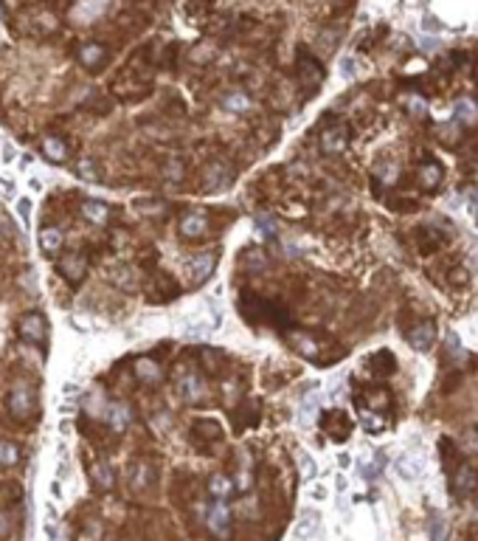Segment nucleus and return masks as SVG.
<instances>
[{"mask_svg": "<svg viewBox=\"0 0 478 541\" xmlns=\"http://www.w3.org/2000/svg\"><path fill=\"white\" fill-rule=\"evenodd\" d=\"M321 429H324L332 440H346V437L352 434V420H349V415L341 412V409H327V412L321 415Z\"/></svg>", "mask_w": 478, "mask_h": 541, "instance_id": "27", "label": "nucleus"}, {"mask_svg": "<svg viewBox=\"0 0 478 541\" xmlns=\"http://www.w3.org/2000/svg\"><path fill=\"white\" fill-rule=\"evenodd\" d=\"M458 448H461V454H478V432L467 429L461 434V440H458Z\"/></svg>", "mask_w": 478, "mask_h": 541, "instance_id": "44", "label": "nucleus"}, {"mask_svg": "<svg viewBox=\"0 0 478 541\" xmlns=\"http://www.w3.org/2000/svg\"><path fill=\"white\" fill-rule=\"evenodd\" d=\"M135 215L144 218V220L161 223V220H166L172 215V206L166 201H161V198H141V201H135Z\"/></svg>", "mask_w": 478, "mask_h": 541, "instance_id": "31", "label": "nucleus"}, {"mask_svg": "<svg viewBox=\"0 0 478 541\" xmlns=\"http://www.w3.org/2000/svg\"><path fill=\"white\" fill-rule=\"evenodd\" d=\"M461 133H464V130H461L458 124H453V121L436 124V127H433V135H436L444 147H458V144H461Z\"/></svg>", "mask_w": 478, "mask_h": 541, "instance_id": "36", "label": "nucleus"}, {"mask_svg": "<svg viewBox=\"0 0 478 541\" xmlns=\"http://www.w3.org/2000/svg\"><path fill=\"white\" fill-rule=\"evenodd\" d=\"M414 180L416 187L425 189V192H436L444 180V166L436 161V158H422L416 166H414Z\"/></svg>", "mask_w": 478, "mask_h": 541, "instance_id": "17", "label": "nucleus"}, {"mask_svg": "<svg viewBox=\"0 0 478 541\" xmlns=\"http://www.w3.org/2000/svg\"><path fill=\"white\" fill-rule=\"evenodd\" d=\"M366 373L371 375V378H377V381H385V378H391L394 373H397V355L391 352V349H377V352H371L369 358H366Z\"/></svg>", "mask_w": 478, "mask_h": 541, "instance_id": "24", "label": "nucleus"}, {"mask_svg": "<svg viewBox=\"0 0 478 541\" xmlns=\"http://www.w3.org/2000/svg\"><path fill=\"white\" fill-rule=\"evenodd\" d=\"M324 82V68L318 62L315 54H310L307 48H301L296 54V85L304 91V96L315 93V88Z\"/></svg>", "mask_w": 478, "mask_h": 541, "instance_id": "10", "label": "nucleus"}, {"mask_svg": "<svg viewBox=\"0 0 478 541\" xmlns=\"http://www.w3.org/2000/svg\"><path fill=\"white\" fill-rule=\"evenodd\" d=\"M405 338H408V344H411L414 349H419V352L430 349L433 341H436V321H433V319H416V321L405 330Z\"/></svg>", "mask_w": 478, "mask_h": 541, "instance_id": "22", "label": "nucleus"}, {"mask_svg": "<svg viewBox=\"0 0 478 541\" xmlns=\"http://www.w3.org/2000/svg\"><path fill=\"white\" fill-rule=\"evenodd\" d=\"M76 218H82V223L93 226V229H113L116 220V209L104 201H93V198H79L76 203Z\"/></svg>", "mask_w": 478, "mask_h": 541, "instance_id": "11", "label": "nucleus"}, {"mask_svg": "<svg viewBox=\"0 0 478 541\" xmlns=\"http://www.w3.org/2000/svg\"><path fill=\"white\" fill-rule=\"evenodd\" d=\"M472 76H475V85H478V65L472 68Z\"/></svg>", "mask_w": 478, "mask_h": 541, "instance_id": "47", "label": "nucleus"}, {"mask_svg": "<svg viewBox=\"0 0 478 541\" xmlns=\"http://www.w3.org/2000/svg\"><path fill=\"white\" fill-rule=\"evenodd\" d=\"M214 6H217V0H189L186 12H189L191 18H205V15L214 12Z\"/></svg>", "mask_w": 478, "mask_h": 541, "instance_id": "43", "label": "nucleus"}, {"mask_svg": "<svg viewBox=\"0 0 478 541\" xmlns=\"http://www.w3.org/2000/svg\"><path fill=\"white\" fill-rule=\"evenodd\" d=\"M214 215L203 209H183L177 215V234L183 243H205L214 232Z\"/></svg>", "mask_w": 478, "mask_h": 541, "instance_id": "6", "label": "nucleus"}, {"mask_svg": "<svg viewBox=\"0 0 478 541\" xmlns=\"http://www.w3.org/2000/svg\"><path fill=\"white\" fill-rule=\"evenodd\" d=\"M9 246H12V234H9V226H6V220L0 218V254H4V251H9Z\"/></svg>", "mask_w": 478, "mask_h": 541, "instance_id": "46", "label": "nucleus"}, {"mask_svg": "<svg viewBox=\"0 0 478 541\" xmlns=\"http://www.w3.org/2000/svg\"><path fill=\"white\" fill-rule=\"evenodd\" d=\"M107 279L116 290L121 293H135L141 290V268L138 265H127V262H118V265H110L107 268Z\"/></svg>", "mask_w": 478, "mask_h": 541, "instance_id": "16", "label": "nucleus"}, {"mask_svg": "<svg viewBox=\"0 0 478 541\" xmlns=\"http://www.w3.org/2000/svg\"><path fill=\"white\" fill-rule=\"evenodd\" d=\"M315 527H318V513H315V510H304L301 519H299V524H296V538H307Z\"/></svg>", "mask_w": 478, "mask_h": 541, "instance_id": "42", "label": "nucleus"}, {"mask_svg": "<svg viewBox=\"0 0 478 541\" xmlns=\"http://www.w3.org/2000/svg\"><path fill=\"white\" fill-rule=\"evenodd\" d=\"M352 138V127L343 119L335 116H324L321 127H318V149L324 155H343Z\"/></svg>", "mask_w": 478, "mask_h": 541, "instance_id": "5", "label": "nucleus"}, {"mask_svg": "<svg viewBox=\"0 0 478 541\" xmlns=\"http://www.w3.org/2000/svg\"><path fill=\"white\" fill-rule=\"evenodd\" d=\"M65 226H43L40 229V251L51 260H57L65 251Z\"/></svg>", "mask_w": 478, "mask_h": 541, "instance_id": "30", "label": "nucleus"}, {"mask_svg": "<svg viewBox=\"0 0 478 541\" xmlns=\"http://www.w3.org/2000/svg\"><path fill=\"white\" fill-rule=\"evenodd\" d=\"M76 62L88 71V74H99L110 65L113 60V46L107 40H85V43H76Z\"/></svg>", "mask_w": 478, "mask_h": 541, "instance_id": "8", "label": "nucleus"}, {"mask_svg": "<svg viewBox=\"0 0 478 541\" xmlns=\"http://www.w3.org/2000/svg\"><path fill=\"white\" fill-rule=\"evenodd\" d=\"M222 437H225V432H222V426L217 420H194L191 429H189V440L200 451H208L211 446L222 443Z\"/></svg>", "mask_w": 478, "mask_h": 541, "instance_id": "19", "label": "nucleus"}, {"mask_svg": "<svg viewBox=\"0 0 478 541\" xmlns=\"http://www.w3.org/2000/svg\"><path fill=\"white\" fill-rule=\"evenodd\" d=\"M186 169H183V161L180 158H163L161 161V178L169 180V184H177V180H183Z\"/></svg>", "mask_w": 478, "mask_h": 541, "instance_id": "38", "label": "nucleus"}, {"mask_svg": "<svg viewBox=\"0 0 478 541\" xmlns=\"http://www.w3.org/2000/svg\"><path fill=\"white\" fill-rule=\"evenodd\" d=\"M90 485L99 493H110L116 488V468L107 460H96L90 462Z\"/></svg>", "mask_w": 478, "mask_h": 541, "instance_id": "32", "label": "nucleus"}, {"mask_svg": "<svg viewBox=\"0 0 478 541\" xmlns=\"http://www.w3.org/2000/svg\"><path fill=\"white\" fill-rule=\"evenodd\" d=\"M4 406H6V415L23 426V429H32L40 418V387L32 375L26 373H18L12 375L9 387H6V398H4Z\"/></svg>", "mask_w": 478, "mask_h": 541, "instance_id": "1", "label": "nucleus"}, {"mask_svg": "<svg viewBox=\"0 0 478 541\" xmlns=\"http://www.w3.org/2000/svg\"><path fill=\"white\" fill-rule=\"evenodd\" d=\"M228 418H231V423H233V432L239 434V432L254 429V426L259 423V418H262V409H259V403H257V401H248V398H243L239 403H233V406L228 409Z\"/></svg>", "mask_w": 478, "mask_h": 541, "instance_id": "20", "label": "nucleus"}, {"mask_svg": "<svg viewBox=\"0 0 478 541\" xmlns=\"http://www.w3.org/2000/svg\"><path fill=\"white\" fill-rule=\"evenodd\" d=\"M217 265V251H194L189 260H186V274H189V282L191 285H203L211 271Z\"/></svg>", "mask_w": 478, "mask_h": 541, "instance_id": "21", "label": "nucleus"}, {"mask_svg": "<svg viewBox=\"0 0 478 541\" xmlns=\"http://www.w3.org/2000/svg\"><path fill=\"white\" fill-rule=\"evenodd\" d=\"M76 175L79 178H85V180H102V169H99V161L96 158H90V155H85V158H79L76 161Z\"/></svg>", "mask_w": 478, "mask_h": 541, "instance_id": "39", "label": "nucleus"}, {"mask_svg": "<svg viewBox=\"0 0 478 541\" xmlns=\"http://www.w3.org/2000/svg\"><path fill=\"white\" fill-rule=\"evenodd\" d=\"M194 364H197L208 378L225 375V373H228V358H225L219 349H211V347L197 349V361H194Z\"/></svg>", "mask_w": 478, "mask_h": 541, "instance_id": "29", "label": "nucleus"}, {"mask_svg": "<svg viewBox=\"0 0 478 541\" xmlns=\"http://www.w3.org/2000/svg\"><path fill=\"white\" fill-rule=\"evenodd\" d=\"M23 462V448L15 440H0V468H18Z\"/></svg>", "mask_w": 478, "mask_h": 541, "instance_id": "35", "label": "nucleus"}, {"mask_svg": "<svg viewBox=\"0 0 478 541\" xmlns=\"http://www.w3.org/2000/svg\"><path fill=\"white\" fill-rule=\"evenodd\" d=\"M15 333L23 344L32 347H46L48 344V319L43 310H26L15 321Z\"/></svg>", "mask_w": 478, "mask_h": 541, "instance_id": "7", "label": "nucleus"}, {"mask_svg": "<svg viewBox=\"0 0 478 541\" xmlns=\"http://www.w3.org/2000/svg\"><path fill=\"white\" fill-rule=\"evenodd\" d=\"M222 105H225L231 113H248V107H251V96H248V93H243V91H231V93L222 99Z\"/></svg>", "mask_w": 478, "mask_h": 541, "instance_id": "41", "label": "nucleus"}, {"mask_svg": "<svg viewBox=\"0 0 478 541\" xmlns=\"http://www.w3.org/2000/svg\"><path fill=\"white\" fill-rule=\"evenodd\" d=\"M130 364H132L135 381H138L141 387H158V384L163 381V375H166L163 361H158L155 355H141V358L130 361Z\"/></svg>", "mask_w": 478, "mask_h": 541, "instance_id": "18", "label": "nucleus"}, {"mask_svg": "<svg viewBox=\"0 0 478 541\" xmlns=\"http://www.w3.org/2000/svg\"><path fill=\"white\" fill-rule=\"evenodd\" d=\"M205 527L214 535H219V538H225L231 533V510H228L225 499H214L211 502V507L205 510Z\"/></svg>", "mask_w": 478, "mask_h": 541, "instance_id": "26", "label": "nucleus"}, {"mask_svg": "<svg viewBox=\"0 0 478 541\" xmlns=\"http://www.w3.org/2000/svg\"><path fill=\"white\" fill-rule=\"evenodd\" d=\"M40 152L51 163H68L74 158V147L65 133H43L40 135Z\"/></svg>", "mask_w": 478, "mask_h": 541, "instance_id": "14", "label": "nucleus"}, {"mask_svg": "<svg viewBox=\"0 0 478 541\" xmlns=\"http://www.w3.org/2000/svg\"><path fill=\"white\" fill-rule=\"evenodd\" d=\"M290 347H293L301 358L313 361V364H321V367L335 364L341 355H346V347H341V344L332 341V338H321V335H315V333H293V335H290Z\"/></svg>", "mask_w": 478, "mask_h": 541, "instance_id": "3", "label": "nucleus"}, {"mask_svg": "<svg viewBox=\"0 0 478 541\" xmlns=\"http://www.w3.org/2000/svg\"><path fill=\"white\" fill-rule=\"evenodd\" d=\"M475 541H478V530H475Z\"/></svg>", "mask_w": 478, "mask_h": 541, "instance_id": "48", "label": "nucleus"}, {"mask_svg": "<svg viewBox=\"0 0 478 541\" xmlns=\"http://www.w3.org/2000/svg\"><path fill=\"white\" fill-rule=\"evenodd\" d=\"M158 482V465L146 457H138L130 462V471H127V485L132 493H146L152 490Z\"/></svg>", "mask_w": 478, "mask_h": 541, "instance_id": "13", "label": "nucleus"}, {"mask_svg": "<svg viewBox=\"0 0 478 541\" xmlns=\"http://www.w3.org/2000/svg\"><path fill=\"white\" fill-rule=\"evenodd\" d=\"M214 57H217V46H211V43H200V46L189 54V60H191L197 68H208V65L214 62Z\"/></svg>", "mask_w": 478, "mask_h": 541, "instance_id": "40", "label": "nucleus"}, {"mask_svg": "<svg viewBox=\"0 0 478 541\" xmlns=\"http://www.w3.org/2000/svg\"><path fill=\"white\" fill-rule=\"evenodd\" d=\"M411 237H414L416 251L425 254V257H436V254L450 243L447 232H442L439 226H430V223H419V226L411 232Z\"/></svg>", "mask_w": 478, "mask_h": 541, "instance_id": "12", "label": "nucleus"}, {"mask_svg": "<svg viewBox=\"0 0 478 541\" xmlns=\"http://www.w3.org/2000/svg\"><path fill=\"white\" fill-rule=\"evenodd\" d=\"M172 381L177 389V398L189 406H200L208 401V375L194 364V361H183L175 364L172 370Z\"/></svg>", "mask_w": 478, "mask_h": 541, "instance_id": "2", "label": "nucleus"}, {"mask_svg": "<svg viewBox=\"0 0 478 541\" xmlns=\"http://www.w3.org/2000/svg\"><path fill=\"white\" fill-rule=\"evenodd\" d=\"M453 121L461 130H478V99L475 96H458L453 105Z\"/></svg>", "mask_w": 478, "mask_h": 541, "instance_id": "28", "label": "nucleus"}, {"mask_svg": "<svg viewBox=\"0 0 478 541\" xmlns=\"http://www.w3.org/2000/svg\"><path fill=\"white\" fill-rule=\"evenodd\" d=\"M144 293H146V299H149L152 305H166V302H172V299L180 296V282H177L169 271L155 268V271L146 276V282H144Z\"/></svg>", "mask_w": 478, "mask_h": 541, "instance_id": "9", "label": "nucleus"}, {"mask_svg": "<svg viewBox=\"0 0 478 541\" xmlns=\"http://www.w3.org/2000/svg\"><path fill=\"white\" fill-rule=\"evenodd\" d=\"M132 406L130 403H124V401H113V403H107V409H104V423H107V429L113 432V434H121V432H127L130 426H132Z\"/></svg>", "mask_w": 478, "mask_h": 541, "instance_id": "25", "label": "nucleus"}, {"mask_svg": "<svg viewBox=\"0 0 478 541\" xmlns=\"http://www.w3.org/2000/svg\"><path fill=\"white\" fill-rule=\"evenodd\" d=\"M231 178H233V169L222 161V158H211L205 161V169H203V192H219V189H228L231 187Z\"/></svg>", "mask_w": 478, "mask_h": 541, "instance_id": "15", "label": "nucleus"}, {"mask_svg": "<svg viewBox=\"0 0 478 541\" xmlns=\"http://www.w3.org/2000/svg\"><path fill=\"white\" fill-rule=\"evenodd\" d=\"M444 282H447V288H453V290H464V288H470V271L464 268V265H453L450 262V268L444 271Z\"/></svg>", "mask_w": 478, "mask_h": 541, "instance_id": "37", "label": "nucleus"}, {"mask_svg": "<svg viewBox=\"0 0 478 541\" xmlns=\"http://www.w3.org/2000/svg\"><path fill=\"white\" fill-rule=\"evenodd\" d=\"M388 406H391V392H388L385 387H366V389H363L360 409L385 415V409H388Z\"/></svg>", "mask_w": 478, "mask_h": 541, "instance_id": "33", "label": "nucleus"}, {"mask_svg": "<svg viewBox=\"0 0 478 541\" xmlns=\"http://www.w3.org/2000/svg\"><path fill=\"white\" fill-rule=\"evenodd\" d=\"M12 527H15L12 510H0V541H6L12 535Z\"/></svg>", "mask_w": 478, "mask_h": 541, "instance_id": "45", "label": "nucleus"}, {"mask_svg": "<svg viewBox=\"0 0 478 541\" xmlns=\"http://www.w3.org/2000/svg\"><path fill=\"white\" fill-rule=\"evenodd\" d=\"M54 265H57V274L71 285V288H76V285H82L85 282V276H88V271H90V265H93V254H90V248H65L57 260H54Z\"/></svg>", "mask_w": 478, "mask_h": 541, "instance_id": "4", "label": "nucleus"}, {"mask_svg": "<svg viewBox=\"0 0 478 541\" xmlns=\"http://www.w3.org/2000/svg\"><path fill=\"white\" fill-rule=\"evenodd\" d=\"M205 490H208V496H214V499H228V496L236 490V482H233V476H228V474L217 471V474H211V476H208Z\"/></svg>", "mask_w": 478, "mask_h": 541, "instance_id": "34", "label": "nucleus"}, {"mask_svg": "<svg viewBox=\"0 0 478 541\" xmlns=\"http://www.w3.org/2000/svg\"><path fill=\"white\" fill-rule=\"evenodd\" d=\"M450 488H453V493H456L458 499L472 496V493L478 490V468H475V465H470V462L456 465L453 479H450Z\"/></svg>", "mask_w": 478, "mask_h": 541, "instance_id": "23", "label": "nucleus"}]
</instances>
